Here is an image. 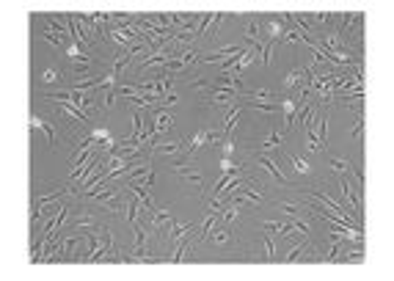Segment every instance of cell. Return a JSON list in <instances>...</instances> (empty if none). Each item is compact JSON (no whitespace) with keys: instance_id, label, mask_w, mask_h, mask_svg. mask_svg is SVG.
Masks as SVG:
<instances>
[{"instance_id":"cell-12","label":"cell","mask_w":394,"mask_h":281,"mask_svg":"<svg viewBox=\"0 0 394 281\" xmlns=\"http://www.w3.org/2000/svg\"><path fill=\"white\" fill-rule=\"evenodd\" d=\"M89 135L94 140H108V138H111V132H108L105 127H94V130H89Z\"/></svg>"},{"instance_id":"cell-3","label":"cell","mask_w":394,"mask_h":281,"mask_svg":"<svg viewBox=\"0 0 394 281\" xmlns=\"http://www.w3.org/2000/svg\"><path fill=\"white\" fill-rule=\"evenodd\" d=\"M152 130L157 132V135H163V132H169L171 130V116L165 113V110H155V119H152Z\"/></svg>"},{"instance_id":"cell-6","label":"cell","mask_w":394,"mask_h":281,"mask_svg":"<svg viewBox=\"0 0 394 281\" xmlns=\"http://www.w3.org/2000/svg\"><path fill=\"white\" fill-rule=\"evenodd\" d=\"M281 140H284V132L281 130H271V132H267V138H265V144H262V152L281 149Z\"/></svg>"},{"instance_id":"cell-7","label":"cell","mask_w":394,"mask_h":281,"mask_svg":"<svg viewBox=\"0 0 394 281\" xmlns=\"http://www.w3.org/2000/svg\"><path fill=\"white\" fill-rule=\"evenodd\" d=\"M86 226H97V218H94L91 212H80V215L72 220L69 229H86Z\"/></svg>"},{"instance_id":"cell-9","label":"cell","mask_w":394,"mask_h":281,"mask_svg":"<svg viewBox=\"0 0 394 281\" xmlns=\"http://www.w3.org/2000/svg\"><path fill=\"white\" fill-rule=\"evenodd\" d=\"M262 248H265V262H276V246H273V237H271V234H265V240H262Z\"/></svg>"},{"instance_id":"cell-2","label":"cell","mask_w":394,"mask_h":281,"mask_svg":"<svg viewBox=\"0 0 394 281\" xmlns=\"http://www.w3.org/2000/svg\"><path fill=\"white\" fill-rule=\"evenodd\" d=\"M306 77H309V66H298V69H293V72H287V75H284L281 88L287 91V88L298 86V83H301V80H306Z\"/></svg>"},{"instance_id":"cell-10","label":"cell","mask_w":394,"mask_h":281,"mask_svg":"<svg viewBox=\"0 0 394 281\" xmlns=\"http://www.w3.org/2000/svg\"><path fill=\"white\" fill-rule=\"evenodd\" d=\"M287 157H289V163H293V166H295V171H298V174H312V166H309V163H306V160L295 157V154H287Z\"/></svg>"},{"instance_id":"cell-5","label":"cell","mask_w":394,"mask_h":281,"mask_svg":"<svg viewBox=\"0 0 394 281\" xmlns=\"http://www.w3.org/2000/svg\"><path fill=\"white\" fill-rule=\"evenodd\" d=\"M218 226H221V224H218ZM207 237H213L215 246H229V243H232V232H229L226 226H221V229H215V226H213Z\"/></svg>"},{"instance_id":"cell-11","label":"cell","mask_w":394,"mask_h":281,"mask_svg":"<svg viewBox=\"0 0 394 281\" xmlns=\"http://www.w3.org/2000/svg\"><path fill=\"white\" fill-rule=\"evenodd\" d=\"M58 80H61V75H58V69H53V66L42 72V83H58Z\"/></svg>"},{"instance_id":"cell-8","label":"cell","mask_w":394,"mask_h":281,"mask_svg":"<svg viewBox=\"0 0 394 281\" xmlns=\"http://www.w3.org/2000/svg\"><path fill=\"white\" fill-rule=\"evenodd\" d=\"M328 166H331V171H337V174H347L350 171V160H342V157H331Z\"/></svg>"},{"instance_id":"cell-1","label":"cell","mask_w":394,"mask_h":281,"mask_svg":"<svg viewBox=\"0 0 394 281\" xmlns=\"http://www.w3.org/2000/svg\"><path fill=\"white\" fill-rule=\"evenodd\" d=\"M251 163L257 168H262V171H267L273 176V182H276V188H289V182H287V176L281 174V168H279V163H276L273 157H267L265 152H257V154H251Z\"/></svg>"},{"instance_id":"cell-4","label":"cell","mask_w":394,"mask_h":281,"mask_svg":"<svg viewBox=\"0 0 394 281\" xmlns=\"http://www.w3.org/2000/svg\"><path fill=\"white\" fill-rule=\"evenodd\" d=\"M31 124H33V127L36 130H42V132H45V135H47V140H50V146H55V127H53V124H50V122H45V119H42V116H31Z\"/></svg>"}]
</instances>
